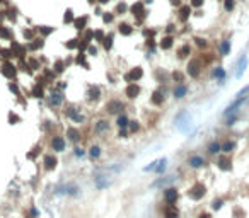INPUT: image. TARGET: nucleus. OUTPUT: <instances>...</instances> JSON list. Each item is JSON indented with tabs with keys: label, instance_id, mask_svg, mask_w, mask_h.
Masks as SVG:
<instances>
[{
	"label": "nucleus",
	"instance_id": "34",
	"mask_svg": "<svg viewBox=\"0 0 249 218\" xmlns=\"http://www.w3.org/2000/svg\"><path fill=\"white\" fill-rule=\"evenodd\" d=\"M79 46V43H77V39H70V43H67V48H70V50H73V48H77Z\"/></svg>",
	"mask_w": 249,
	"mask_h": 218
},
{
	"label": "nucleus",
	"instance_id": "2",
	"mask_svg": "<svg viewBox=\"0 0 249 218\" xmlns=\"http://www.w3.org/2000/svg\"><path fill=\"white\" fill-rule=\"evenodd\" d=\"M121 109H123V102H121V101H109V102L106 104V111L111 113V114H116Z\"/></svg>",
	"mask_w": 249,
	"mask_h": 218
},
{
	"label": "nucleus",
	"instance_id": "43",
	"mask_svg": "<svg viewBox=\"0 0 249 218\" xmlns=\"http://www.w3.org/2000/svg\"><path fill=\"white\" fill-rule=\"evenodd\" d=\"M111 21H113V15L106 12V14H104V22H111Z\"/></svg>",
	"mask_w": 249,
	"mask_h": 218
},
{
	"label": "nucleus",
	"instance_id": "23",
	"mask_svg": "<svg viewBox=\"0 0 249 218\" xmlns=\"http://www.w3.org/2000/svg\"><path fill=\"white\" fill-rule=\"evenodd\" d=\"M220 148H222L223 152H232L235 148V143L234 141H225L223 145H220Z\"/></svg>",
	"mask_w": 249,
	"mask_h": 218
},
{
	"label": "nucleus",
	"instance_id": "21",
	"mask_svg": "<svg viewBox=\"0 0 249 218\" xmlns=\"http://www.w3.org/2000/svg\"><path fill=\"white\" fill-rule=\"evenodd\" d=\"M109 128V125H108V121H104V119H101V121L97 123V126H96V131L97 133H101V131H104V129Z\"/></svg>",
	"mask_w": 249,
	"mask_h": 218
},
{
	"label": "nucleus",
	"instance_id": "39",
	"mask_svg": "<svg viewBox=\"0 0 249 218\" xmlns=\"http://www.w3.org/2000/svg\"><path fill=\"white\" fill-rule=\"evenodd\" d=\"M0 36L2 38H10V34H9V31L5 29V27H0Z\"/></svg>",
	"mask_w": 249,
	"mask_h": 218
},
{
	"label": "nucleus",
	"instance_id": "7",
	"mask_svg": "<svg viewBox=\"0 0 249 218\" xmlns=\"http://www.w3.org/2000/svg\"><path fill=\"white\" fill-rule=\"evenodd\" d=\"M51 147H53V150H56V152H63L65 150V141H63V138L55 137L51 140Z\"/></svg>",
	"mask_w": 249,
	"mask_h": 218
},
{
	"label": "nucleus",
	"instance_id": "4",
	"mask_svg": "<svg viewBox=\"0 0 249 218\" xmlns=\"http://www.w3.org/2000/svg\"><path fill=\"white\" fill-rule=\"evenodd\" d=\"M164 216L165 218H178L179 216V211H178V208L174 204H167L164 208Z\"/></svg>",
	"mask_w": 249,
	"mask_h": 218
},
{
	"label": "nucleus",
	"instance_id": "42",
	"mask_svg": "<svg viewBox=\"0 0 249 218\" xmlns=\"http://www.w3.org/2000/svg\"><path fill=\"white\" fill-rule=\"evenodd\" d=\"M196 43H198V46H203V48L206 46V41H205V39H202V38H198Z\"/></svg>",
	"mask_w": 249,
	"mask_h": 218
},
{
	"label": "nucleus",
	"instance_id": "49",
	"mask_svg": "<svg viewBox=\"0 0 249 218\" xmlns=\"http://www.w3.org/2000/svg\"><path fill=\"white\" fill-rule=\"evenodd\" d=\"M89 53H91V55H96V53H97V50H96V48H92V46H91V48H89Z\"/></svg>",
	"mask_w": 249,
	"mask_h": 218
},
{
	"label": "nucleus",
	"instance_id": "28",
	"mask_svg": "<svg viewBox=\"0 0 249 218\" xmlns=\"http://www.w3.org/2000/svg\"><path fill=\"white\" fill-rule=\"evenodd\" d=\"M89 97H91V99H97V97H99V89H97V87H91V90H89Z\"/></svg>",
	"mask_w": 249,
	"mask_h": 218
},
{
	"label": "nucleus",
	"instance_id": "48",
	"mask_svg": "<svg viewBox=\"0 0 249 218\" xmlns=\"http://www.w3.org/2000/svg\"><path fill=\"white\" fill-rule=\"evenodd\" d=\"M75 153H77V155H84V150H82V148H75Z\"/></svg>",
	"mask_w": 249,
	"mask_h": 218
},
{
	"label": "nucleus",
	"instance_id": "50",
	"mask_svg": "<svg viewBox=\"0 0 249 218\" xmlns=\"http://www.w3.org/2000/svg\"><path fill=\"white\" fill-rule=\"evenodd\" d=\"M118 10H120V12L126 10V5H118Z\"/></svg>",
	"mask_w": 249,
	"mask_h": 218
},
{
	"label": "nucleus",
	"instance_id": "47",
	"mask_svg": "<svg viewBox=\"0 0 249 218\" xmlns=\"http://www.w3.org/2000/svg\"><path fill=\"white\" fill-rule=\"evenodd\" d=\"M62 70H63V63L58 61V63H56V72H62Z\"/></svg>",
	"mask_w": 249,
	"mask_h": 218
},
{
	"label": "nucleus",
	"instance_id": "24",
	"mask_svg": "<svg viewBox=\"0 0 249 218\" xmlns=\"http://www.w3.org/2000/svg\"><path fill=\"white\" fill-rule=\"evenodd\" d=\"M190 51H191V50H190V46H183V48H181L179 50V51H178V55H179V58H184V56H188V55H190Z\"/></svg>",
	"mask_w": 249,
	"mask_h": 218
},
{
	"label": "nucleus",
	"instance_id": "32",
	"mask_svg": "<svg viewBox=\"0 0 249 218\" xmlns=\"http://www.w3.org/2000/svg\"><path fill=\"white\" fill-rule=\"evenodd\" d=\"M213 75H215L217 78H220V80H223V77H225V72H223V68H217V70L213 72Z\"/></svg>",
	"mask_w": 249,
	"mask_h": 218
},
{
	"label": "nucleus",
	"instance_id": "16",
	"mask_svg": "<svg viewBox=\"0 0 249 218\" xmlns=\"http://www.w3.org/2000/svg\"><path fill=\"white\" fill-rule=\"evenodd\" d=\"M218 167H220L222 170H231V169H232L231 160H227V159H220V160H218Z\"/></svg>",
	"mask_w": 249,
	"mask_h": 218
},
{
	"label": "nucleus",
	"instance_id": "19",
	"mask_svg": "<svg viewBox=\"0 0 249 218\" xmlns=\"http://www.w3.org/2000/svg\"><path fill=\"white\" fill-rule=\"evenodd\" d=\"M120 33L124 34V36H130V34L133 33V29H132V26H128V24H121V26H120Z\"/></svg>",
	"mask_w": 249,
	"mask_h": 218
},
{
	"label": "nucleus",
	"instance_id": "12",
	"mask_svg": "<svg viewBox=\"0 0 249 218\" xmlns=\"http://www.w3.org/2000/svg\"><path fill=\"white\" fill-rule=\"evenodd\" d=\"M132 12H133V15H142V14H145V12H143L142 2H137L135 5H132Z\"/></svg>",
	"mask_w": 249,
	"mask_h": 218
},
{
	"label": "nucleus",
	"instance_id": "18",
	"mask_svg": "<svg viewBox=\"0 0 249 218\" xmlns=\"http://www.w3.org/2000/svg\"><path fill=\"white\" fill-rule=\"evenodd\" d=\"M73 24H75V27H77V29H84V27H85V24H87V17L75 19V21H73Z\"/></svg>",
	"mask_w": 249,
	"mask_h": 218
},
{
	"label": "nucleus",
	"instance_id": "17",
	"mask_svg": "<svg viewBox=\"0 0 249 218\" xmlns=\"http://www.w3.org/2000/svg\"><path fill=\"white\" fill-rule=\"evenodd\" d=\"M184 94H186V87H184V85H178L176 89H174V96H176L178 99L184 97Z\"/></svg>",
	"mask_w": 249,
	"mask_h": 218
},
{
	"label": "nucleus",
	"instance_id": "5",
	"mask_svg": "<svg viewBox=\"0 0 249 218\" xmlns=\"http://www.w3.org/2000/svg\"><path fill=\"white\" fill-rule=\"evenodd\" d=\"M142 75H143L142 68L137 67V68H133V70L130 72L128 75H126V80H130V82H137V80H140V78H142Z\"/></svg>",
	"mask_w": 249,
	"mask_h": 218
},
{
	"label": "nucleus",
	"instance_id": "15",
	"mask_svg": "<svg viewBox=\"0 0 249 218\" xmlns=\"http://www.w3.org/2000/svg\"><path fill=\"white\" fill-rule=\"evenodd\" d=\"M67 135H68V138L72 141H77L79 140V137H80V133H79L75 128H68V131H67Z\"/></svg>",
	"mask_w": 249,
	"mask_h": 218
},
{
	"label": "nucleus",
	"instance_id": "14",
	"mask_svg": "<svg viewBox=\"0 0 249 218\" xmlns=\"http://www.w3.org/2000/svg\"><path fill=\"white\" fill-rule=\"evenodd\" d=\"M190 12H191V7H190V5H184V7H181V10H179L181 21H186V19L190 17Z\"/></svg>",
	"mask_w": 249,
	"mask_h": 218
},
{
	"label": "nucleus",
	"instance_id": "33",
	"mask_svg": "<svg viewBox=\"0 0 249 218\" xmlns=\"http://www.w3.org/2000/svg\"><path fill=\"white\" fill-rule=\"evenodd\" d=\"M63 21H65V22H73V15H72V10H67L65 12V17H63Z\"/></svg>",
	"mask_w": 249,
	"mask_h": 218
},
{
	"label": "nucleus",
	"instance_id": "10",
	"mask_svg": "<svg viewBox=\"0 0 249 218\" xmlns=\"http://www.w3.org/2000/svg\"><path fill=\"white\" fill-rule=\"evenodd\" d=\"M44 167H46L48 170H51L56 167V159L53 155H46L44 157Z\"/></svg>",
	"mask_w": 249,
	"mask_h": 218
},
{
	"label": "nucleus",
	"instance_id": "1",
	"mask_svg": "<svg viewBox=\"0 0 249 218\" xmlns=\"http://www.w3.org/2000/svg\"><path fill=\"white\" fill-rule=\"evenodd\" d=\"M205 192H206V188L203 184H194L193 188L188 191V194H190V198H193V200H202L203 196H205Z\"/></svg>",
	"mask_w": 249,
	"mask_h": 218
},
{
	"label": "nucleus",
	"instance_id": "30",
	"mask_svg": "<svg viewBox=\"0 0 249 218\" xmlns=\"http://www.w3.org/2000/svg\"><path fill=\"white\" fill-rule=\"evenodd\" d=\"M162 99H164V97H162V94L161 92H155L154 97H152V102H154V104H161Z\"/></svg>",
	"mask_w": 249,
	"mask_h": 218
},
{
	"label": "nucleus",
	"instance_id": "8",
	"mask_svg": "<svg viewBox=\"0 0 249 218\" xmlns=\"http://www.w3.org/2000/svg\"><path fill=\"white\" fill-rule=\"evenodd\" d=\"M140 94V87L137 84H130L128 87H126V96L130 97V99H133V97H137Z\"/></svg>",
	"mask_w": 249,
	"mask_h": 218
},
{
	"label": "nucleus",
	"instance_id": "35",
	"mask_svg": "<svg viewBox=\"0 0 249 218\" xmlns=\"http://www.w3.org/2000/svg\"><path fill=\"white\" fill-rule=\"evenodd\" d=\"M225 9H227V10H232V9H234V0H225Z\"/></svg>",
	"mask_w": 249,
	"mask_h": 218
},
{
	"label": "nucleus",
	"instance_id": "3",
	"mask_svg": "<svg viewBox=\"0 0 249 218\" xmlns=\"http://www.w3.org/2000/svg\"><path fill=\"white\" fill-rule=\"evenodd\" d=\"M188 73L191 77H198L200 75V61L198 60H191L190 65H188Z\"/></svg>",
	"mask_w": 249,
	"mask_h": 218
},
{
	"label": "nucleus",
	"instance_id": "29",
	"mask_svg": "<svg viewBox=\"0 0 249 218\" xmlns=\"http://www.w3.org/2000/svg\"><path fill=\"white\" fill-rule=\"evenodd\" d=\"M116 123H118V126H120V128H124V126L128 125V119H126V116H120Z\"/></svg>",
	"mask_w": 249,
	"mask_h": 218
},
{
	"label": "nucleus",
	"instance_id": "26",
	"mask_svg": "<svg viewBox=\"0 0 249 218\" xmlns=\"http://www.w3.org/2000/svg\"><path fill=\"white\" fill-rule=\"evenodd\" d=\"M103 41H104V48H106V50H111V46H113V36L109 34V36H106Z\"/></svg>",
	"mask_w": 249,
	"mask_h": 218
},
{
	"label": "nucleus",
	"instance_id": "36",
	"mask_svg": "<svg viewBox=\"0 0 249 218\" xmlns=\"http://www.w3.org/2000/svg\"><path fill=\"white\" fill-rule=\"evenodd\" d=\"M77 63H82V65H84V67H87V63H85V56L82 55V53H80V55L77 56Z\"/></svg>",
	"mask_w": 249,
	"mask_h": 218
},
{
	"label": "nucleus",
	"instance_id": "31",
	"mask_svg": "<svg viewBox=\"0 0 249 218\" xmlns=\"http://www.w3.org/2000/svg\"><path fill=\"white\" fill-rule=\"evenodd\" d=\"M91 155H92V159H97V157L101 155V148H99V147H92L91 148Z\"/></svg>",
	"mask_w": 249,
	"mask_h": 218
},
{
	"label": "nucleus",
	"instance_id": "44",
	"mask_svg": "<svg viewBox=\"0 0 249 218\" xmlns=\"http://www.w3.org/2000/svg\"><path fill=\"white\" fill-rule=\"evenodd\" d=\"M9 119H10V123H12V121H19V118L14 114V113H10V114H9Z\"/></svg>",
	"mask_w": 249,
	"mask_h": 218
},
{
	"label": "nucleus",
	"instance_id": "53",
	"mask_svg": "<svg viewBox=\"0 0 249 218\" xmlns=\"http://www.w3.org/2000/svg\"><path fill=\"white\" fill-rule=\"evenodd\" d=\"M94 2H96V0H89V4H94Z\"/></svg>",
	"mask_w": 249,
	"mask_h": 218
},
{
	"label": "nucleus",
	"instance_id": "20",
	"mask_svg": "<svg viewBox=\"0 0 249 218\" xmlns=\"http://www.w3.org/2000/svg\"><path fill=\"white\" fill-rule=\"evenodd\" d=\"M171 46H172V38L171 36L164 38V39H162V43H161V48L162 50H169Z\"/></svg>",
	"mask_w": 249,
	"mask_h": 218
},
{
	"label": "nucleus",
	"instance_id": "40",
	"mask_svg": "<svg viewBox=\"0 0 249 218\" xmlns=\"http://www.w3.org/2000/svg\"><path fill=\"white\" fill-rule=\"evenodd\" d=\"M191 5H193V7H202L203 0H191Z\"/></svg>",
	"mask_w": 249,
	"mask_h": 218
},
{
	"label": "nucleus",
	"instance_id": "51",
	"mask_svg": "<svg viewBox=\"0 0 249 218\" xmlns=\"http://www.w3.org/2000/svg\"><path fill=\"white\" fill-rule=\"evenodd\" d=\"M200 218H210V215L208 213H202V215H200Z\"/></svg>",
	"mask_w": 249,
	"mask_h": 218
},
{
	"label": "nucleus",
	"instance_id": "11",
	"mask_svg": "<svg viewBox=\"0 0 249 218\" xmlns=\"http://www.w3.org/2000/svg\"><path fill=\"white\" fill-rule=\"evenodd\" d=\"M4 75H5V77H9V78L15 75V67L12 65V63H5V65H4Z\"/></svg>",
	"mask_w": 249,
	"mask_h": 218
},
{
	"label": "nucleus",
	"instance_id": "9",
	"mask_svg": "<svg viewBox=\"0 0 249 218\" xmlns=\"http://www.w3.org/2000/svg\"><path fill=\"white\" fill-rule=\"evenodd\" d=\"M62 102H63V96H62V92H55V94H51V97H50V104H51V106H60Z\"/></svg>",
	"mask_w": 249,
	"mask_h": 218
},
{
	"label": "nucleus",
	"instance_id": "6",
	"mask_svg": "<svg viewBox=\"0 0 249 218\" xmlns=\"http://www.w3.org/2000/svg\"><path fill=\"white\" fill-rule=\"evenodd\" d=\"M164 198H165V203H167V204H172L174 201L178 200V191L174 188H169L167 191H165Z\"/></svg>",
	"mask_w": 249,
	"mask_h": 218
},
{
	"label": "nucleus",
	"instance_id": "37",
	"mask_svg": "<svg viewBox=\"0 0 249 218\" xmlns=\"http://www.w3.org/2000/svg\"><path fill=\"white\" fill-rule=\"evenodd\" d=\"M94 36H96V39H97V41H103V39H104V34H103V31H96V33H94Z\"/></svg>",
	"mask_w": 249,
	"mask_h": 218
},
{
	"label": "nucleus",
	"instance_id": "25",
	"mask_svg": "<svg viewBox=\"0 0 249 218\" xmlns=\"http://www.w3.org/2000/svg\"><path fill=\"white\" fill-rule=\"evenodd\" d=\"M222 148H220V145L217 143V141H213V143H210V147H208V152L210 153H217V152H220Z\"/></svg>",
	"mask_w": 249,
	"mask_h": 218
},
{
	"label": "nucleus",
	"instance_id": "27",
	"mask_svg": "<svg viewBox=\"0 0 249 218\" xmlns=\"http://www.w3.org/2000/svg\"><path fill=\"white\" fill-rule=\"evenodd\" d=\"M220 50H222V55H229V51H231V43H229V41H223Z\"/></svg>",
	"mask_w": 249,
	"mask_h": 218
},
{
	"label": "nucleus",
	"instance_id": "54",
	"mask_svg": "<svg viewBox=\"0 0 249 218\" xmlns=\"http://www.w3.org/2000/svg\"><path fill=\"white\" fill-rule=\"evenodd\" d=\"M145 2H152V0H145Z\"/></svg>",
	"mask_w": 249,
	"mask_h": 218
},
{
	"label": "nucleus",
	"instance_id": "22",
	"mask_svg": "<svg viewBox=\"0 0 249 218\" xmlns=\"http://www.w3.org/2000/svg\"><path fill=\"white\" fill-rule=\"evenodd\" d=\"M246 67H247V60L242 58V60H241V65H239V70H237V77H239V78L242 77V73H244Z\"/></svg>",
	"mask_w": 249,
	"mask_h": 218
},
{
	"label": "nucleus",
	"instance_id": "45",
	"mask_svg": "<svg viewBox=\"0 0 249 218\" xmlns=\"http://www.w3.org/2000/svg\"><path fill=\"white\" fill-rule=\"evenodd\" d=\"M220 206H222V201H220V200H217L215 203H213V208H215V210H218Z\"/></svg>",
	"mask_w": 249,
	"mask_h": 218
},
{
	"label": "nucleus",
	"instance_id": "13",
	"mask_svg": "<svg viewBox=\"0 0 249 218\" xmlns=\"http://www.w3.org/2000/svg\"><path fill=\"white\" fill-rule=\"evenodd\" d=\"M203 164H205V160H203L202 157H191L190 159V165L191 167H202Z\"/></svg>",
	"mask_w": 249,
	"mask_h": 218
},
{
	"label": "nucleus",
	"instance_id": "52",
	"mask_svg": "<svg viewBox=\"0 0 249 218\" xmlns=\"http://www.w3.org/2000/svg\"><path fill=\"white\" fill-rule=\"evenodd\" d=\"M99 2H101V4H106V2H108V0H99Z\"/></svg>",
	"mask_w": 249,
	"mask_h": 218
},
{
	"label": "nucleus",
	"instance_id": "46",
	"mask_svg": "<svg viewBox=\"0 0 249 218\" xmlns=\"http://www.w3.org/2000/svg\"><path fill=\"white\" fill-rule=\"evenodd\" d=\"M130 129H132V131H137V129H138V125H137V123L133 121L132 125H130Z\"/></svg>",
	"mask_w": 249,
	"mask_h": 218
},
{
	"label": "nucleus",
	"instance_id": "41",
	"mask_svg": "<svg viewBox=\"0 0 249 218\" xmlns=\"http://www.w3.org/2000/svg\"><path fill=\"white\" fill-rule=\"evenodd\" d=\"M39 31H41L43 34H50L53 29H51V27H46V26H43V27H39Z\"/></svg>",
	"mask_w": 249,
	"mask_h": 218
},
{
	"label": "nucleus",
	"instance_id": "38",
	"mask_svg": "<svg viewBox=\"0 0 249 218\" xmlns=\"http://www.w3.org/2000/svg\"><path fill=\"white\" fill-rule=\"evenodd\" d=\"M172 77H174V80L183 82V73H179V72H174V73H172Z\"/></svg>",
	"mask_w": 249,
	"mask_h": 218
}]
</instances>
